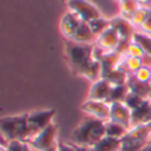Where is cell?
Returning a JSON list of instances; mask_svg holds the SVG:
<instances>
[{
  "instance_id": "38",
  "label": "cell",
  "mask_w": 151,
  "mask_h": 151,
  "mask_svg": "<svg viewBox=\"0 0 151 151\" xmlns=\"http://www.w3.org/2000/svg\"><path fill=\"white\" fill-rule=\"evenodd\" d=\"M61 1H68V0H61Z\"/></svg>"
},
{
  "instance_id": "22",
  "label": "cell",
  "mask_w": 151,
  "mask_h": 151,
  "mask_svg": "<svg viewBox=\"0 0 151 151\" xmlns=\"http://www.w3.org/2000/svg\"><path fill=\"white\" fill-rule=\"evenodd\" d=\"M82 77L88 78V80L91 81V82H94V81H97V80H99V78H102V66H101V61H99V60H94L93 63H91L90 65L88 66V69L83 72Z\"/></svg>"
},
{
  "instance_id": "3",
  "label": "cell",
  "mask_w": 151,
  "mask_h": 151,
  "mask_svg": "<svg viewBox=\"0 0 151 151\" xmlns=\"http://www.w3.org/2000/svg\"><path fill=\"white\" fill-rule=\"evenodd\" d=\"M0 133L4 141H27L31 139L28 127V113L8 115L0 119Z\"/></svg>"
},
{
  "instance_id": "8",
  "label": "cell",
  "mask_w": 151,
  "mask_h": 151,
  "mask_svg": "<svg viewBox=\"0 0 151 151\" xmlns=\"http://www.w3.org/2000/svg\"><path fill=\"white\" fill-rule=\"evenodd\" d=\"M81 23H82V20L78 16H76L70 11H66L61 16L60 23H58V29H60V33L63 35L64 40H73Z\"/></svg>"
},
{
  "instance_id": "18",
  "label": "cell",
  "mask_w": 151,
  "mask_h": 151,
  "mask_svg": "<svg viewBox=\"0 0 151 151\" xmlns=\"http://www.w3.org/2000/svg\"><path fill=\"white\" fill-rule=\"evenodd\" d=\"M121 69H123L125 72H127L129 74H133L138 70L139 68L143 66V60L138 57H131V56H122L121 58V63H119Z\"/></svg>"
},
{
  "instance_id": "20",
  "label": "cell",
  "mask_w": 151,
  "mask_h": 151,
  "mask_svg": "<svg viewBox=\"0 0 151 151\" xmlns=\"http://www.w3.org/2000/svg\"><path fill=\"white\" fill-rule=\"evenodd\" d=\"M1 151H35L31 143L27 141H4L3 139Z\"/></svg>"
},
{
  "instance_id": "15",
  "label": "cell",
  "mask_w": 151,
  "mask_h": 151,
  "mask_svg": "<svg viewBox=\"0 0 151 151\" xmlns=\"http://www.w3.org/2000/svg\"><path fill=\"white\" fill-rule=\"evenodd\" d=\"M72 41L74 42H80V44H96L97 41V36L93 33L89 23H85L82 21L80 25V28L77 29L74 37Z\"/></svg>"
},
{
  "instance_id": "30",
  "label": "cell",
  "mask_w": 151,
  "mask_h": 151,
  "mask_svg": "<svg viewBox=\"0 0 151 151\" xmlns=\"http://www.w3.org/2000/svg\"><path fill=\"white\" fill-rule=\"evenodd\" d=\"M133 76L141 82H151V68L150 66L143 65L142 68H139Z\"/></svg>"
},
{
  "instance_id": "12",
  "label": "cell",
  "mask_w": 151,
  "mask_h": 151,
  "mask_svg": "<svg viewBox=\"0 0 151 151\" xmlns=\"http://www.w3.org/2000/svg\"><path fill=\"white\" fill-rule=\"evenodd\" d=\"M119 42H121V37L118 36L117 32L110 27L101 36L97 37L96 45L98 48H101L102 50H105L106 53H110V52H115V49L118 48Z\"/></svg>"
},
{
  "instance_id": "34",
  "label": "cell",
  "mask_w": 151,
  "mask_h": 151,
  "mask_svg": "<svg viewBox=\"0 0 151 151\" xmlns=\"http://www.w3.org/2000/svg\"><path fill=\"white\" fill-rule=\"evenodd\" d=\"M44 151H58V147H57V145H56V146L49 147V149H47V150H44Z\"/></svg>"
},
{
  "instance_id": "14",
  "label": "cell",
  "mask_w": 151,
  "mask_h": 151,
  "mask_svg": "<svg viewBox=\"0 0 151 151\" xmlns=\"http://www.w3.org/2000/svg\"><path fill=\"white\" fill-rule=\"evenodd\" d=\"M130 93H134L142 98H150V82H141L133 74H129L127 82H126Z\"/></svg>"
},
{
  "instance_id": "7",
  "label": "cell",
  "mask_w": 151,
  "mask_h": 151,
  "mask_svg": "<svg viewBox=\"0 0 151 151\" xmlns=\"http://www.w3.org/2000/svg\"><path fill=\"white\" fill-rule=\"evenodd\" d=\"M81 111L85 113L88 117H93L106 122L110 117V104L106 101H97V99L88 98L81 104Z\"/></svg>"
},
{
  "instance_id": "23",
  "label": "cell",
  "mask_w": 151,
  "mask_h": 151,
  "mask_svg": "<svg viewBox=\"0 0 151 151\" xmlns=\"http://www.w3.org/2000/svg\"><path fill=\"white\" fill-rule=\"evenodd\" d=\"M133 41L139 44L142 47V49L145 50L146 56L151 57V35H147V33H143L141 31H137L133 36Z\"/></svg>"
},
{
  "instance_id": "17",
  "label": "cell",
  "mask_w": 151,
  "mask_h": 151,
  "mask_svg": "<svg viewBox=\"0 0 151 151\" xmlns=\"http://www.w3.org/2000/svg\"><path fill=\"white\" fill-rule=\"evenodd\" d=\"M121 146H122L121 139L105 135L101 141H98L91 147V150L93 151H121Z\"/></svg>"
},
{
  "instance_id": "1",
  "label": "cell",
  "mask_w": 151,
  "mask_h": 151,
  "mask_svg": "<svg viewBox=\"0 0 151 151\" xmlns=\"http://www.w3.org/2000/svg\"><path fill=\"white\" fill-rule=\"evenodd\" d=\"M94 44H80L72 40H64V55L72 74L82 76L94 61Z\"/></svg>"
},
{
  "instance_id": "40",
  "label": "cell",
  "mask_w": 151,
  "mask_h": 151,
  "mask_svg": "<svg viewBox=\"0 0 151 151\" xmlns=\"http://www.w3.org/2000/svg\"><path fill=\"white\" fill-rule=\"evenodd\" d=\"M150 99H151V98H150Z\"/></svg>"
},
{
  "instance_id": "29",
  "label": "cell",
  "mask_w": 151,
  "mask_h": 151,
  "mask_svg": "<svg viewBox=\"0 0 151 151\" xmlns=\"http://www.w3.org/2000/svg\"><path fill=\"white\" fill-rule=\"evenodd\" d=\"M125 56H131V57H138V58H142L143 60L145 57H146V53H145V50L142 49V47L139 44H137V42L131 41L130 45H129L127 50H126Z\"/></svg>"
},
{
  "instance_id": "13",
  "label": "cell",
  "mask_w": 151,
  "mask_h": 151,
  "mask_svg": "<svg viewBox=\"0 0 151 151\" xmlns=\"http://www.w3.org/2000/svg\"><path fill=\"white\" fill-rule=\"evenodd\" d=\"M151 122V99L147 98L138 109L131 111V127Z\"/></svg>"
},
{
  "instance_id": "33",
  "label": "cell",
  "mask_w": 151,
  "mask_h": 151,
  "mask_svg": "<svg viewBox=\"0 0 151 151\" xmlns=\"http://www.w3.org/2000/svg\"><path fill=\"white\" fill-rule=\"evenodd\" d=\"M141 7H151V0H135Z\"/></svg>"
},
{
  "instance_id": "21",
  "label": "cell",
  "mask_w": 151,
  "mask_h": 151,
  "mask_svg": "<svg viewBox=\"0 0 151 151\" xmlns=\"http://www.w3.org/2000/svg\"><path fill=\"white\" fill-rule=\"evenodd\" d=\"M118 4H119V15L129 19V20L133 17V15L138 11V8L141 7L135 0H122V1H119Z\"/></svg>"
},
{
  "instance_id": "9",
  "label": "cell",
  "mask_w": 151,
  "mask_h": 151,
  "mask_svg": "<svg viewBox=\"0 0 151 151\" xmlns=\"http://www.w3.org/2000/svg\"><path fill=\"white\" fill-rule=\"evenodd\" d=\"M113 83L107 78H99V80L91 82V86L89 89L88 98L89 99H97V101H106L109 99V96L111 93Z\"/></svg>"
},
{
  "instance_id": "10",
  "label": "cell",
  "mask_w": 151,
  "mask_h": 151,
  "mask_svg": "<svg viewBox=\"0 0 151 151\" xmlns=\"http://www.w3.org/2000/svg\"><path fill=\"white\" fill-rule=\"evenodd\" d=\"M109 121L121 123L127 129L131 127V110L123 102H111L110 104Z\"/></svg>"
},
{
  "instance_id": "19",
  "label": "cell",
  "mask_w": 151,
  "mask_h": 151,
  "mask_svg": "<svg viewBox=\"0 0 151 151\" xmlns=\"http://www.w3.org/2000/svg\"><path fill=\"white\" fill-rule=\"evenodd\" d=\"M127 131H129V129L126 126L121 125V123L113 122V121H106L105 122V133H106L107 137L122 139L127 134Z\"/></svg>"
},
{
  "instance_id": "25",
  "label": "cell",
  "mask_w": 151,
  "mask_h": 151,
  "mask_svg": "<svg viewBox=\"0 0 151 151\" xmlns=\"http://www.w3.org/2000/svg\"><path fill=\"white\" fill-rule=\"evenodd\" d=\"M127 94H129V88L126 83H123V85H114L107 102L109 104H111V102H123Z\"/></svg>"
},
{
  "instance_id": "27",
  "label": "cell",
  "mask_w": 151,
  "mask_h": 151,
  "mask_svg": "<svg viewBox=\"0 0 151 151\" xmlns=\"http://www.w3.org/2000/svg\"><path fill=\"white\" fill-rule=\"evenodd\" d=\"M149 12H150V7H139L138 11H137V12L133 15V17L130 19L133 25L135 27V28L141 29V27L143 25L145 20H146L147 16H149Z\"/></svg>"
},
{
  "instance_id": "36",
  "label": "cell",
  "mask_w": 151,
  "mask_h": 151,
  "mask_svg": "<svg viewBox=\"0 0 151 151\" xmlns=\"http://www.w3.org/2000/svg\"><path fill=\"white\" fill-rule=\"evenodd\" d=\"M150 98H151V82H150Z\"/></svg>"
},
{
  "instance_id": "24",
  "label": "cell",
  "mask_w": 151,
  "mask_h": 151,
  "mask_svg": "<svg viewBox=\"0 0 151 151\" xmlns=\"http://www.w3.org/2000/svg\"><path fill=\"white\" fill-rule=\"evenodd\" d=\"M89 25H90L93 33L98 37V36H101L105 31H107V29L110 28V19H106V17H104V16H101V17H97V19H94V20H91L90 23H89Z\"/></svg>"
},
{
  "instance_id": "35",
  "label": "cell",
  "mask_w": 151,
  "mask_h": 151,
  "mask_svg": "<svg viewBox=\"0 0 151 151\" xmlns=\"http://www.w3.org/2000/svg\"><path fill=\"white\" fill-rule=\"evenodd\" d=\"M80 151H93L91 147H81L80 146Z\"/></svg>"
},
{
  "instance_id": "6",
  "label": "cell",
  "mask_w": 151,
  "mask_h": 151,
  "mask_svg": "<svg viewBox=\"0 0 151 151\" xmlns=\"http://www.w3.org/2000/svg\"><path fill=\"white\" fill-rule=\"evenodd\" d=\"M57 135H58L57 125L56 123H50L44 130H41L39 134H36L32 139H29V143H31V146L33 147L35 151H44L58 143Z\"/></svg>"
},
{
  "instance_id": "5",
  "label": "cell",
  "mask_w": 151,
  "mask_h": 151,
  "mask_svg": "<svg viewBox=\"0 0 151 151\" xmlns=\"http://www.w3.org/2000/svg\"><path fill=\"white\" fill-rule=\"evenodd\" d=\"M66 7H68V11L73 12L85 23H90L91 20L102 16L101 11L89 0H68Z\"/></svg>"
},
{
  "instance_id": "37",
  "label": "cell",
  "mask_w": 151,
  "mask_h": 151,
  "mask_svg": "<svg viewBox=\"0 0 151 151\" xmlns=\"http://www.w3.org/2000/svg\"><path fill=\"white\" fill-rule=\"evenodd\" d=\"M114 1H117V3H119V1H122V0H114Z\"/></svg>"
},
{
  "instance_id": "11",
  "label": "cell",
  "mask_w": 151,
  "mask_h": 151,
  "mask_svg": "<svg viewBox=\"0 0 151 151\" xmlns=\"http://www.w3.org/2000/svg\"><path fill=\"white\" fill-rule=\"evenodd\" d=\"M110 27L117 32L121 40H133L134 33L137 32V28L133 25V23L121 15L110 19Z\"/></svg>"
},
{
  "instance_id": "31",
  "label": "cell",
  "mask_w": 151,
  "mask_h": 151,
  "mask_svg": "<svg viewBox=\"0 0 151 151\" xmlns=\"http://www.w3.org/2000/svg\"><path fill=\"white\" fill-rule=\"evenodd\" d=\"M58 151H80V146L74 145L73 142H58Z\"/></svg>"
},
{
  "instance_id": "39",
  "label": "cell",
  "mask_w": 151,
  "mask_h": 151,
  "mask_svg": "<svg viewBox=\"0 0 151 151\" xmlns=\"http://www.w3.org/2000/svg\"><path fill=\"white\" fill-rule=\"evenodd\" d=\"M150 68H151V66H150Z\"/></svg>"
},
{
  "instance_id": "4",
  "label": "cell",
  "mask_w": 151,
  "mask_h": 151,
  "mask_svg": "<svg viewBox=\"0 0 151 151\" xmlns=\"http://www.w3.org/2000/svg\"><path fill=\"white\" fill-rule=\"evenodd\" d=\"M56 115V109H39L33 111H28V127L31 133V139L47 126L53 123V118Z\"/></svg>"
},
{
  "instance_id": "28",
  "label": "cell",
  "mask_w": 151,
  "mask_h": 151,
  "mask_svg": "<svg viewBox=\"0 0 151 151\" xmlns=\"http://www.w3.org/2000/svg\"><path fill=\"white\" fill-rule=\"evenodd\" d=\"M143 102H145V98H142V97H139V96H137V94L130 93V91H129V94L126 96L123 104H125L126 106H127L129 109L131 110V111H133V110L138 109V107L141 106Z\"/></svg>"
},
{
  "instance_id": "26",
  "label": "cell",
  "mask_w": 151,
  "mask_h": 151,
  "mask_svg": "<svg viewBox=\"0 0 151 151\" xmlns=\"http://www.w3.org/2000/svg\"><path fill=\"white\" fill-rule=\"evenodd\" d=\"M127 77H129L127 72H125L123 69H121L119 66H118L117 69H114L113 72H110V73L104 78H107L113 85H123V83L127 82Z\"/></svg>"
},
{
  "instance_id": "2",
  "label": "cell",
  "mask_w": 151,
  "mask_h": 151,
  "mask_svg": "<svg viewBox=\"0 0 151 151\" xmlns=\"http://www.w3.org/2000/svg\"><path fill=\"white\" fill-rule=\"evenodd\" d=\"M106 135L105 121L93 117H86L72 131V142L81 147H93Z\"/></svg>"
},
{
  "instance_id": "32",
  "label": "cell",
  "mask_w": 151,
  "mask_h": 151,
  "mask_svg": "<svg viewBox=\"0 0 151 151\" xmlns=\"http://www.w3.org/2000/svg\"><path fill=\"white\" fill-rule=\"evenodd\" d=\"M141 32H143V33H147V35H151V7H150L149 16H147V19L145 20L143 25L141 27Z\"/></svg>"
},
{
  "instance_id": "16",
  "label": "cell",
  "mask_w": 151,
  "mask_h": 151,
  "mask_svg": "<svg viewBox=\"0 0 151 151\" xmlns=\"http://www.w3.org/2000/svg\"><path fill=\"white\" fill-rule=\"evenodd\" d=\"M121 58H122V56L118 55L117 52L106 53V55L99 60L101 61V66H102V77H106L110 72L117 69L121 63Z\"/></svg>"
}]
</instances>
